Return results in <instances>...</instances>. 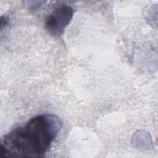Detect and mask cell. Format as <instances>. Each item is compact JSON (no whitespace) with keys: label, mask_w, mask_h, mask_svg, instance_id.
Masks as SVG:
<instances>
[{"label":"cell","mask_w":158,"mask_h":158,"mask_svg":"<svg viewBox=\"0 0 158 158\" xmlns=\"http://www.w3.org/2000/svg\"><path fill=\"white\" fill-rule=\"evenodd\" d=\"M62 128L54 114H42L4 135L0 142L2 157H43Z\"/></svg>","instance_id":"1"},{"label":"cell","mask_w":158,"mask_h":158,"mask_svg":"<svg viewBox=\"0 0 158 158\" xmlns=\"http://www.w3.org/2000/svg\"><path fill=\"white\" fill-rule=\"evenodd\" d=\"M73 16V8L67 4L56 7L46 17L45 27L49 34L55 37L61 36Z\"/></svg>","instance_id":"2"},{"label":"cell","mask_w":158,"mask_h":158,"mask_svg":"<svg viewBox=\"0 0 158 158\" xmlns=\"http://www.w3.org/2000/svg\"><path fill=\"white\" fill-rule=\"evenodd\" d=\"M9 19L6 16H2L1 18V29L8 23Z\"/></svg>","instance_id":"3"}]
</instances>
